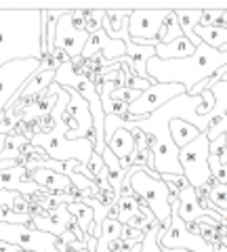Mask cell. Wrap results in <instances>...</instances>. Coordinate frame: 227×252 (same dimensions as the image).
<instances>
[{"instance_id": "5", "label": "cell", "mask_w": 227, "mask_h": 252, "mask_svg": "<svg viewBox=\"0 0 227 252\" xmlns=\"http://www.w3.org/2000/svg\"><path fill=\"white\" fill-rule=\"evenodd\" d=\"M36 72H40V61L38 59L11 61L0 67V114L9 107L13 97L32 80Z\"/></svg>"}, {"instance_id": "30", "label": "cell", "mask_w": 227, "mask_h": 252, "mask_svg": "<svg viewBox=\"0 0 227 252\" xmlns=\"http://www.w3.org/2000/svg\"><path fill=\"white\" fill-rule=\"evenodd\" d=\"M200 28H223V9H202Z\"/></svg>"}, {"instance_id": "20", "label": "cell", "mask_w": 227, "mask_h": 252, "mask_svg": "<svg viewBox=\"0 0 227 252\" xmlns=\"http://www.w3.org/2000/svg\"><path fill=\"white\" fill-rule=\"evenodd\" d=\"M168 130H170V137H173V143L177 145V149L190 145L192 141L200 135V130L195 128L194 124L181 120V118H173L168 124Z\"/></svg>"}, {"instance_id": "6", "label": "cell", "mask_w": 227, "mask_h": 252, "mask_svg": "<svg viewBox=\"0 0 227 252\" xmlns=\"http://www.w3.org/2000/svg\"><path fill=\"white\" fill-rule=\"evenodd\" d=\"M57 240L51 233L28 229L26 225H9L0 223V242L17 246L28 252H61L57 248Z\"/></svg>"}, {"instance_id": "33", "label": "cell", "mask_w": 227, "mask_h": 252, "mask_svg": "<svg viewBox=\"0 0 227 252\" xmlns=\"http://www.w3.org/2000/svg\"><path fill=\"white\" fill-rule=\"evenodd\" d=\"M227 132V114L223 116V118H219V120H215L213 124L206 128V132L204 135L208 137V141H215L217 137H221V135H225Z\"/></svg>"}, {"instance_id": "29", "label": "cell", "mask_w": 227, "mask_h": 252, "mask_svg": "<svg viewBox=\"0 0 227 252\" xmlns=\"http://www.w3.org/2000/svg\"><path fill=\"white\" fill-rule=\"evenodd\" d=\"M82 15H84V30H87V34H95V32L99 30H103L101 26H103V15L105 11H87V9H82Z\"/></svg>"}, {"instance_id": "39", "label": "cell", "mask_w": 227, "mask_h": 252, "mask_svg": "<svg viewBox=\"0 0 227 252\" xmlns=\"http://www.w3.org/2000/svg\"><path fill=\"white\" fill-rule=\"evenodd\" d=\"M51 55H53V59L57 61V65H65V63H69V61H72V59H69V57H67V55H65L64 51L59 49V46H55V51H53Z\"/></svg>"}, {"instance_id": "22", "label": "cell", "mask_w": 227, "mask_h": 252, "mask_svg": "<svg viewBox=\"0 0 227 252\" xmlns=\"http://www.w3.org/2000/svg\"><path fill=\"white\" fill-rule=\"evenodd\" d=\"M65 210L67 215L76 219L78 227L93 238V229H95V220H93V210L87 206L84 202H72V204H65Z\"/></svg>"}, {"instance_id": "25", "label": "cell", "mask_w": 227, "mask_h": 252, "mask_svg": "<svg viewBox=\"0 0 227 252\" xmlns=\"http://www.w3.org/2000/svg\"><path fill=\"white\" fill-rule=\"evenodd\" d=\"M181 36H183V32H181V26H179V19H177L175 11L170 9L168 15L162 21L156 40H158V44H168V42H173V40H177V38H181Z\"/></svg>"}, {"instance_id": "24", "label": "cell", "mask_w": 227, "mask_h": 252, "mask_svg": "<svg viewBox=\"0 0 227 252\" xmlns=\"http://www.w3.org/2000/svg\"><path fill=\"white\" fill-rule=\"evenodd\" d=\"M30 141L19 135V132H9V135L4 137V147L2 152H0V162H17V158L21 156L23 147H26Z\"/></svg>"}, {"instance_id": "37", "label": "cell", "mask_w": 227, "mask_h": 252, "mask_svg": "<svg viewBox=\"0 0 227 252\" xmlns=\"http://www.w3.org/2000/svg\"><path fill=\"white\" fill-rule=\"evenodd\" d=\"M208 154L210 156H223V154H227V141H225V135H221V137H217L215 141H210V145H208Z\"/></svg>"}, {"instance_id": "40", "label": "cell", "mask_w": 227, "mask_h": 252, "mask_svg": "<svg viewBox=\"0 0 227 252\" xmlns=\"http://www.w3.org/2000/svg\"><path fill=\"white\" fill-rule=\"evenodd\" d=\"M2 147H4V135H0V152H2ZM11 166H17V162H0V170Z\"/></svg>"}, {"instance_id": "11", "label": "cell", "mask_w": 227, "mask_h": 252, "mask_svg": "<svg viewBox=\"0 0 227 252\" xmlns=\"http://www.w3.org/2000/svg\"><path fill=\"white\" fill-rule=\"evenodd\" d=\"M89 40V34L87 32H80L72 26L69 21V11H65V15L57 21V36H55V46H59L61 51L72 61L80 59L84 44Z\"/></svg>"}, {"instance_id": "15", "label": "cell", "mask_w": 227, "mask_h": 252, "mask_svg": "<svg viewBox=\"0 0 227 252\" xmlns=\"http://www.w3.org/2000/svg\"><path fill=\"white\" fill-rule=\"evenodd\" d=\"M28 175L38 187H42L44 191H49V193H67L69 187H72L69 177L59 175V172H53V170H46V168H36L32 172H28Z\"/></svg>"}, {"instance_id": "46", "label": "cell", "mask_w": 227, "mask_h": 252, "mask_svg": "<svg viewBox=\"0 0 227 252\" xmlns=\"http://www.w3.org/2000/svg\"><path fill=\"white\" fill-rule=\"evenodd\" d=\"M223 80H225V82H227V74H225V76H223Z\"/></svg>"}, {"instance_id": "7", "label": "cell", "mask_w": 227, "mask_h": 252, "mask_svg": "<svg viewBox=\"0 0 227 252\" xmlns=\"http://www.w3.org/2000/svg\"><path fill=\"white\" fill-rule=\"evenodd\" d=\"M170 9H132L129 17V36L132 44L145 46L156 40L160 26Z\"/></svg>"}, {"instance_id": "35", "label": "cell", "mask_w": 227, "mask_h": 252, "mask_svg": "<svg viewBox=\"0 0 227 252\" xmlns=\"http://www.w3.org/2000/svg\"><path fill=\"white\" fill-rule=\"evenodd\" d=\"M11 210L15 215H30V198H26L21 193H15L11 202Z\"/></svg>"}, {"instance_id": "1", "label": "cell", "mask_w": 227, "mask_h": 252, "mask_svg": "<svg viewBox=\"0 0 227 252\" xmlns=\"http://www.w3.org/2000/svg\"><path fill=\"white\" fill-rule=\"evenodd\" d=\"M223 65H227V46L215 51L202 42L185 59L162 61L152 57L147 61V76L160 84H181L185 93H190L195 84L215 76Z\"/></svg>"}, {"instance_id": "43", "label": "cell", "mask_w": 227, "mask_h": 252, "mask_svg": "<svg viewBox=\"0 0 227 252\" xmlns=\"http://www.w3.org/2000/svg\"><path fill=\"white\" fill-rule=\"evenodd\" d=\"M221 183L227 185V162L223 164V177H221Z\"/></svg>"}, {"instance_id": "4", "label": "cell", "mask_w": 227, "mask_h": 252, "mask_svg": "<svg viewBox=\"0 0 227 252\" xmlns=\"http://www.w3.org/2000/svg\"><path fill=\"white\" fill-rule=\"evenodd\" d=\"M208 145H210L208 137L204 132H200L190 145L179 149V164L183 168V177L194 189L204 187L213 179V175L208 170V156H210Z\"/></svg>"}, {"instance_id": "21", "label": "cell", "mask_w": 227, "mask_h": 252, "mask_svg": "<svg viewBox=\"0 0 227 252\" xmlns=\"http://www.w3.org/2000/svg\"><path fill=\"white\" fill-rule=\"evenodd\" d=\"M53 80H55V72H36L32 80H30V82L21 89L19 101H30V99L40 97V94L51 86Z\"/></svg>"}, {"instance_id": "2", "label": "cell", "mask_w": 227, "mask_h": 252, "mask_svg": "<svg viewBox=\"0 0 227 252\" xmlns=\"http://www.w3.org/2000/svg\"><path fill=\"white\" fill-rule=\"evenodd\" d=\"M42 9L0 11V67L11 61L40 59Z\"/></svg>"}, {"instance_id": "28", "label": "cell", "mask_w": 227, "mask_h": 252, "mask_svg": "<svg viewBox=\"0 0 227 252\" xmlns=\"http://www.w3.org/2000/svg\"><path fill=\"white\" fill-rule=\"evenodd\" d=\"M158 240H160V223L154 219V223L150 225V229L145 231L143 242H141V252H162Z\"/></svg>"}, {"instance_id": "47", "label": "cell", "mask_w": 227, "mask_h": 252, "mask_svg": "<svg viewBox=\"0 0 227 252\" xmlns=\"http://www.w3.org/2000/svg\"><path fill=\"white\" fill-rule=\"evenodd\" d=\"M225 141H227V132H225Z\"/></svg>"}, {"instance_id": "8", "label": "cell", "mask_w": 227, "mask_h": 252, "mask_svg": "<svg viewBox=\"0 0 227 252\" xmlns=\"http://www.w3.org/2000/svg\"><path fill=\"white\" fill-rule=\"evenodd\" d=\"M185 94V89L181 84H160L156 82L154 86H150L147 91H143L137 97V101H132L129 105V114L135 116V118H145V116H152L156 109H160L173 101L175 97H181Z\"/></svg>"}, {"instance_id": "32", "label": "cell", "mask_w": 227, "mask_h": 252, "mask_svg": "<svg viewBox=\"0 0 227 252\" xmlns=\"http://www.w3.org/2000/svg\"><path fill=\"white\" fill-rule=\"evenodd\" d=\"M120 233H122V225L118 223V220H114V219H105L103 223H101V233H99V240H116V238H120Z\"/></svg>"}, {"instance_id": "3", "label": "cell", "mask_w": 227, "mask_h": 252, "mask_svg": "<svg viewBox=\"0 0 227 252\" xmlns=\"http://www.w3.org/2000/svg\"><path fill=\"white\" fill-rule=\"evenodd\" d=\"M124 177H129V181H130L132 195L145 200L154 219L160 223V235H162L170 225V191H168V187L164 185L162 179L150 177L145 172V168H139V166H130Z\"/></svg>"}, {"instance_id": "19", "label": "cell", "mask_w": 227, "mask_h": 252, "mask_svg": "<svg viewBox=\"0 0 227 252\" xmlns=\"http://www.w3.org/2000/svg\"><path fill=\"white\" fill-rule=\"evenodd\" d=\"M210 93H213L215 97V107L210 109V112L206 116H202V124H204V132L210 124H213L215 120H219V118H223L227 114V82L221 80L217 82L213 89H210Z\"/></svg>"}, {"instance_id": "26", "label": "cell", "mask_w": 227, "mask_h": 252, "mask_svg": "<svg viewBox=\"0 0 227 252\" xmlns=\"http://www.w3.org/2000/svg\"><path fill=\"white\" fill-rule=\"evenodd\" d=\"M206 187H208V200L213 204L215 212L227 215V185L219 183L217 179H210L206 183Z\"/></svg>"}, {"instance_id": "16", "label": "cell", "mask_w": 227, "mask_h": 252, "mask_svg": "<svg viewBox=\"0 0 227 252\" xmlns=\"http://www.w3.org/2000/svg\"><path fill=\"white\" fill-rule=\"evenodd\" d=\"M124 44H127V61H129L130 72L139 78H143V80H152V78L147 76V61L156 57V49L154 46L132 44L130 40H127Z\"/></svg>"}, {"instance_id": "14", "label": "cell", "mask_w": 227, "mask_h": 252, "mask_svg": "<svg viewBox=\"0 0 227 252\" xmlns=\"http://www.w3.org/2000/svg\"><path fill=\"white\" fill-rule=\"evenodd\" d=\"M32 219H34V225L38 231H44V233H51L55 238H59V235H64L67 231V223L72 217L67 215L65 204H61L55 210L44 212L40 217H32Z\"/></svg>"}, {"instance_id": "27", "label": "cell", "mask_w": 227, "mask_h": 252, "mask_svg": "<svg viewBox=\"0 0 227 252\" xmlns=\"http://www.w3.org/2000/svg\"><path fill=\"white\" fill-rule=\"evenodd\" d=\"M116 208H118V223L127 225V220L139 210V200L135 195H122V198H118V202H116Z\"/></svg>"}, {"instance_id": "18", "label": "cell", "mask_w": 227, "mask_h": 252, "mask_svg": "<svg viewBox=\"0 0 227 252\" xmlns=\"http://www.w3.org/2000/svg\"><path fill=\"white\" fill-rule=\"evenodd\" d=\"M175 15H177V19H179V26H181L183 36L192 42L194 49H198V46L202 44V40L194 34V30L198 28V23H200L202 9H179V11H175Z\"/></svg>"}, {"instance_id": "17", "label": "cell", "mask_w": 227, "mask_h": 252, "mask_svg": "<svg viewBox=\"0 0 227 252\" xmlns=\"http://www.w3.org/2000/svg\"><path fill=\"white\" fill-rule=\"evenodd\" d=\"M154 49H156V57H158V59H162V61L185 59V57H190V55L195 51L194 46H192V42L187 40L185 36L177 38V40L168 42V44H156Z\"/></svg>"}, {"instance_id": "41", "label": "cell", "mask_w": 227, "mask_h": 252, "mask_svg": "<svg viewBox=\"0 0 227 252\" xmlns=\"http://www.w3.org/2000/svg\"><path fill=\"white\" fill-rule=\"evenodd\" d=\"M185 229L190 233H194V235H200V225L195 223V220H192V223H185Z\"/></svg>"}, {"instance_id": "31", "label": "cell", "mask_w": 227, "mask_h": 252, "mask_svg": "<svg viewBox=\"0 0 227 252\" xmlns=\"http://www.w3.org/2000/svg\"><path fill=\"white\" fill-rule=\"evenodd\" d=\"M160 179L164 181V185L168 187V191H170L173 198H177V195L181 193L183 189L190 187V183H187V179L183 175H162Z\"/></svg>"}, {"instance_id": "13", "label": "cell", "mask_w": 227, "mask_h": 252, "mask_svg": "<svg viewBox=\"0 0 227 252\" xmlns=\"http://www.w3.org/2000/svg\"><path fill=\"white\" fill-rule=\"evenodd\" d=\"M105 147L120 160V166L124 170H129L135 164V139H132L130 130L118 128L114 130V135L107 139Z\"/></svg>"}, {"instance_id": "23", "label": "cell", "mask_w": 227, "mask_h": 252, "mask_svg": "<svg viewBox=\"0 0 227 252\" xmlns=\"http://www.w3.org/2000/svg\"><path fill=\"white\" fill-rule=\"evenodd\" d=\"M129 17H130V11L124 9V11H105L103 15V32L112 38V40H116L118 38V34L129 26Z\"/></svg>"}, {"instance_id": "44", "label": "cell", "mask_w": 227, "mask_h": 252, "mask_svg": "<svg viewBox=\"0 0 227 252\" xmlns=\"http://www.w3.org/2000/svg\"><path fill=\"white\" fill-rule=\"evenodd\" d=\"M162 252H190V250H162Z\"/></svg>"}, {"instance_id": "45", "label": "cell", "mask_w": 227, "mask_h": 252, "mask_svg": "<svg viewBox=\"0 0 227 252\" xmlns=\"http://www.w3.org/2000/svg\"><path fill=\"white\" fill-rule=\"evenodd\" d=\"M223 244H225V246H227V233H225V238H223Z\"/></svg>"}, {"instance_id": "34", "label": "cell", "mask_w": 227, "mask_h": 252, "mask_svg": "<svg viewBox=\"0 0 227 252\" xmlns=\"http://www.w3.org/2000/svg\"><path fill=\"white\" fill-rule=\"evenodd\" d=\"M139 94H141L139 91H132V89H114L112 91V99L114 101H120V103L130 105L132 101H137Z\"/></svg>"}, {"instance_id": "36", "label": "cell", "mask_w": 227, "mask_h": 252, "mask_svg": "<svg viewBox=\"0 0 227 252\" xmlns=\"http://www.w3.org/2000/svg\"><path fill=\"white\" fill-rule=\"evenodd\" d=\"M145 238V233L143 231H139V229H132V227H127V225H122V233H120V240H127V242H137L141 244Z\"/></svg>"}, {"instance_id": "9", "label": "cell", "mask_w": 227, "mask_h": 252, "mask_svg": "<svg viewBox=\"0 0 227 252\" xmlns=\"http://www.w3.org/2000/svg\"><path fill=\"white\" fill-rule=\"evenodd\" d=\"M64 91H67V94H69V101L65 105V116L76 122V130H67L65 139H69V141L89 139V141H93V145H95V126H93L89 103L74 89H64Z\"/></svg>"}, {"instance_id": "38", "label": "cell", "mask_w": 227, "mask_h": 252, "mask_svg": "<svg viewBox=\"0 0 227 252\" xmlns=\"http://www.w3.org/2000/svg\"><path fill=\"white\" fill-rule=\"evenodd\" d=\"M105 166H103V158H101V154H95L93 152V156H91V162H89V170L93 172V177L97 179V175L101 170H103Z\"/></svg>"}, {"instance_id": "12", "label": "cell", "mask_w": 227, "mask_h": 252, "mask_svg": "<svg viewBox=\"0 0 227 252\" xmlns=\"http://www.w3.org/2000/svg\"><path fill=\"white\" fill-rule=\"evenodd\" d=\"M177 200H179L177 212H179V219H181L183 223H192V220H200V219H213L215 223H219V225L223 223V217L221 215H217V212L206 210V208L200 206L198 195H195V189L194 187L183 189V191L177 195Z\"/></svg>"}, {"instance_id": "42", "label": "cell", "mask_w": 227, "mask_h": 252, "mask_svg": "<svg viewBox=\"0 0 227 252\" xmlns=\"http://www.w3.org/2000/svg\"><path fill=\"white\" fill-rule=\"evenodd\" d=\"M213 252H227V246L223 242H219V244H213Z\"/></svg>"}, {"instance_id": "10", "label": "cell", "mask_w": 227, "mask_h": 252, "mask_svg": "<svg viewBox=\"0 0 227 252\" xmlns=\"http://www.w3.org/2000/svg\"><path fill=\"white\" fill-rule=\"evenodd\" d=\"M95 55H101L105 61H120V59L127 57V44L122 40H112L103 30H99L95 34L89 36V40L82 49L80 59L87 61L91 57H95Z\"/></svg>"}]
</instances>
